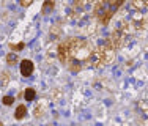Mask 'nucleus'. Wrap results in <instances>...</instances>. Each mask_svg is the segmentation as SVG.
<instances>
[{
    "instance_id": "obj_4",
    "label": "nucleus",
    "mask_w": 148,
    "mask_h": 126,
    "mask_svg": "<svg viewBox=\"0 0 148 126\" xmlns=\"http://www.w3.org/2000/svg\"><path fill=\"white\" fill-rule=\"evenodd\" d=\"M126 38H128V35H126L125 32H121L120 29H115V30H114V33L110 35V38H107V41L112 44V47H114L115 51H117V49H120V47L125 46Z\"/></svg>"
},
{
    "instance_id": "obj_13",
    "label": "nucleus",
    "mask_w": 148,
    "mask_h": 126,
    "mask_svg": "<svg viewBox=\"0 0 148 126\" xmlns=\"http://www.w3.org/2000/svg\"><path fill=\"white\" fill-rule=\"evenodd\" d=\"M22 47H24V43H19L17 46H13V44H11V49H16V51H21Z\"/></svg>"
},
{
    "instance_id": "obj_14",
    "label": "nucleus",
    "mask_w": 148,
    "mask_h": 126,
    "mask_svg": "<svg viewBox=\"0 0 148 126\" xmlns=\"http://www.w3.org/2000/svg\"><path fill=\"white\" fill-rule=\"evenodd\" d=\"M21 5H22V6H29L30 5V0H22V2H21Z\"/></svg>"
},
{
    "instance_id": "obj_7",
    "label": "nucleus",
    "mask_w": 148,
    "mask_h": 126,
    "mask_svg": "<svg viewBox=\"0 0 148 126\" xmlns=\"http://www.w3.org/2000/svg\"><path fill=\"white\" fill-rule=\"evenodd\" d=\"M35 90H32V88H27L25 90V93H24V98H25V101H33L35 99Z\"/></svg>"
},
{
    "instance_id": "obj_3",
    "label": "nucleus",
    "mask_w": 148,
    "mask_h": 126,
    "mask_svg": "<svg viewBox=\"0 0 148 126\" xmlns=\"http://www.w3.org/2000/svg\"><path fill=\"white\" fill-rule=\"evenodd\" d=\"M123 5V2H98L95 5V16L99 19L101 24H109L110 17L114 16V13L117 11L120 6Z\"/></svg>"
},
{
    "instance_id": "obj_11",
    "label": "nucleus",
    "mask_w": 148,
    "mask_h": 126,
    "mask_svg": "<svg viewBox=\"0 0 148 126\" xmlns=\"http://www.w3.org/2000/svg\"><path fill=\"white\" fill-rule=\"evenodd\" d=\"M54 8V2H46L44 3V10H43V13H46L47 10H52Z\"/></svg>"
},
{
    "instance_id": "obj_5",
    "label": "nucleus",
    "mask_w": 148,
    "mask_h": 126,
    "mask_svg": "<svg viewBox=\"0 0 148 126\" xmlns=\"http://www.w3.org/2000/svg\"><path fill=\"white\" fill-rule=\"evenodd\" d=\"M33 73V63L30 60H24L21 63V74L22 76H30Z\"/></svg>"
},
{
    "instance_id": "obj_8",
    "label": "nucleus",
    "mask_w": 148,
    "mask_h": 126,
    "mask_svg": "<svg viewBox=\"0 0 148 126\" xmlns=\"http://www.w3.org/2000/svg\"><path fill=\"white\" fill-rule=\"evenodd\" d=\"M10 82V73L8 71H3L2 73V77H0V85H6Z\"/></svg>"
},
{
    "instance_id": "obj_15",
    "label": "nucleus",
    "mask_w": 148,
    "mask_h": 126,
    "mask_svg": "<svg viewBox=\"0 0 148 126\" xmlns=\"http://www.w3.org/2000/svg\"><path fill=\"white\" fill-rule=\"evenodd\" d=\"M0 126H3V125H2V123H0Z\"/></svg>"
},
{
    "instance_id": "obj_6",
    "label": "nucleus",
    "mask_w": 148,
    "mask_h": 126,
    "mask_svg": "<svg viewBox=\"0 0 148 126\" xmlns=\"http://www.w3.org/2000/svg\"><path fill=\"white\" fill-rule=\"evenodd\" d=\"M25 106H17V109H16V114H14V117L17 118V120H22L24 117H25Z\"/></svg>"
},
{
    "instance_id": "obj_10",
    "label": "nucleus",
    "mask_w": 148,
    "mask_h": 126,
    "mask_svg": "<svg viewBox=\"0 0 148 126\" xmlns=\"http://www.w3.org/2000/svg\"><path fill=\"white\" fill-rule=\"evenodd\" d=\"M13 103H14V98L13 96H5L3 98V104H6V106H11Z\"/></svg>"
},
{
    "instance_id": "obj_12",
    "label": "nucleus",
    "mask_w": 148,
    "mask_h": 126,
    "mask_svg": "<svg viewBox=\"0 0 148 126\" xmlns=\"http://www.w3.org/2000/svg\"><path fill=\"white\" fill-rule=\"evenodd\" d=\"M41 112H43V107H35V117H41Z\"/></svg>"
},
{
    "instance_id": "obj_2",
    "label": "nucleus",
    "mask_w": 148,
    "mask_h": 126,
    "mask_svg": "<svg viewBox=\"0 0 148 126\" xmlns=\"http://www.w3.org/2000/svg\"><path fill=\"white\" fill-rule=\"evenodd\" d=\"M114 58H115V49L112 47V44L109 41H106L103 46H99L93 51L88 63L91 66H95V68H98V66H104V65L112 63Z\"/></svg>"
},
{
    "instance_id": "obj_1",
    "label": "nucleus",
    "mask_w": 148,
    "mask_h": 126,
    "mask_svg": "<svg viewBox=\"0 0 148 126\" xmlns=\"http://www.w3.org/2000/svg\"><path fill=\"white\" fill-rule=\"evenodd\" d=\"M93 46L90 41L82 38H68L58 46V58L71 71H80L93 54Z\"/></svg>"
},
{
    "instance_id": "obj_9",
    "label": "nucleus",
    "mask_w": 148,
    "mask_h": 126,
    "mask_svg": "<svg viewBox=\"0 0 148 126\" xmlns=\"http://www.w3.org/2000/svg\"><path fill=\"white\" fill-rule=\"evenodd\" d=\"M6 62H8L10 65H13V63L17 62V57H16L14 54H8V55H6Z\"/></svg>"
}]
</instances>
